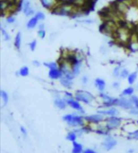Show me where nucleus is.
Here are the masks:
<instances>
[{
	"label": "nucleus",
	"mask_w": 138,
	"mask_h": 153,
	"mask_svg": "<svg viewBox=\"0 0 138 153\" xmlns=\"http://www.w3.org/2000/svg\"><path fill=\"white\" fill-rule=\"evenodd\" d=\"M35 17L38 19V20H44V15L43 13H37L35 15Z\"/></svg>",
	"instance_id": "nucleus-33"
},
{
	"label": "nucleus",
	"mask_w": 138,
	"mask_h": 153,
	"mask_svg": "<svg viewBox=\"0 0 138 153\" xmlns=\"http://www.w3.org/2000/svg\"><path fill=\"white\" fill-rule=\"evenodd\" d=\"M77 137H78V135L76 134V132H75V131H71V132H69L68 134H67L66 139H67L68 141L75 142L76 139H77Z\"/></svg>",
	"instance_id": "nucleus-25"
},
{
	"label": "nucleus",
	"mask_w": 138,
	"mask_h": 153,
	"mask_svg": "<svg viewBox=\"0 0 138 153\" xmlns=\"http://www.w3.org/2000/svg\"><path fill=\"white\" fill-rule=\"evenodd\" d=\"M116 106L122 107V109H131L134 107L133 103L131 102V99H126L124 97H121L119 99H117Z\"/></svg>",
	"instance_id": "nucleus-6"
},
{
	"label": "nucleus",
	"mask_w": 138,
	"mask_h": 153,
	"mask_svg": "<svg viewBox=\"0 0 138 153\" xmlns=\"http://www.w3.org/2000/svg\"><path fill=\"white\" fill-rule=\"evenodd\" d=\"M131 35V33L129 32V28H127L126 26H120L118 28L117 32H115L114 37L120 44H129Z\"/></svg>",
	"instance_id": "nucleus-1"
},
{
	"label": "nucleus",
	"mask_w": 138,
	"mask_h": 153,
	"mask_svg": "<svg viewBox=\"0 0 138 153\" xmlns=\"http://www.w3.org/2000/svg\"><path fill=\"white\" fill-rule=\"evenodd\" d=\"M36 44H37V42H36L35 40H34V41H32L31 43L29 44L30 50H35V48H36Z\"/></svg>",
	"instance_id": "nucleus-35"
},
{
	"label": "nucleus",
	"mask_w": 138,
	"mask_h": 153,
	"mask_svg": "<svg viewBox=\"0 0 138 153\" xmlns=\"http://www.w3.org/2000/svg\"><path fill=\"white\" fill-rule=\"evenodd\" d=\"M23 12L25 13V15H26L27 16L32 15L33 13H34V11L30 8V3L29 1L23 2Z\"/></svg>",
	"instance_id": "nucleus-16"
},
{
	"label": "nucleus",
	"mask_w": 138,
	"mask_h": 153,
	"mask_svg": "<svg viewBox=\"0 0 138 153\" xmlns=\"http://www.w3.org/2000/svg\"><path fill=\"white\" fill-rule=\"evenodd\" d=\"M72 153H82V146L77 142H73V150Z\"/></svg>",
	"instance_id": "nucleus-20"
},
{
	"label": "nucleus",
	"mask_w": 138,
	"mask_h": 153,
	"mask_svg": "<svg viewBox=\"0 0 138 153\" xmlns=\"http://www.w3.org/2000/svg\"><path fill=\"white\" fill-rule=\"evenodd\" d=\"M42 5L47 10L53 11L61 4L60 0H41Z\"/></svg>",
	"instance_id": "nucleus-7"
},
{
	"label": "nucleus",
	"mask_w": 138,
	"mask_h": 153,
	"mask_svg": "<svg viewBox=\"0 0 138 153\" xmlns=\"http://www.w3.org/2000/svg\"><path fill=\"white\" fill-rule=\"evenodd\" d=\"M128 46L132 52H137L138 50V33H135V32L131 33Z\"/></svg>",
	"instance_id": "nucleus-9"
},
{
	"label": "nucleus",
	"mask_w": 138,
	"mask_h": 153,
	"mask_svg": "<svg viewBox=\"0 0 138 153\" xmlns=\"http://www.w3.org/2000/svg\"><path fill=\"white\" fill-rule=\"evenodd\" d=\"M85 121H87L88 123H91V124H99L101 122L103 121V115L102 114H94V115H90V116H86L85 118Z\"/></svg>",
	"instance_id": "nucleus-11"
},
{
	"label": "nucleus",
	"mask_w": 138,
	"mask_h": 153,
	"mask_svg": "<svg viewBox=\"0 0 138 153\" xmlns=\"http://www.w3.org/2000/svg\"><path fill=\"white\" fill-rule=\"evenodd\" d=\"M95 87L99 90V91L102 92L104 89H105V87H106V84H105V81L101 78H97L95 80Z\"/></svg>",
	"instance_id": "nucleus-17"
},
{
	"label": "nucleus",
	"mask_w": 138,
	"mask_h": 153,
	"mask_svg": "<svg viewBox=\"0 0 138 153\" xmlns=\"http://www.w3.org/2000/svg\"><path fill=\"white\" fill-rule=\"evenodd\" d=\"M76 100L78 102H83L85 104H90L91 102L95 100V97L91 93L86 91V90H78L75 93Z\"/></svg>",
	"instance_id": "nucleus-3"
},
{
	"label": "nucleus",
	"mask_w": 138,
	"mask_h": 153,
	"mask_svg": "<svg viewBox=\"0 0 138 153\" xmlns=\"http://www.w3.org/2000/svg\"><path fill=\"white\" fill-rule=\"evenodd\" d=\"M84 121H85V119H84L83 117L78 116V115H76V114H73L72 120L67 124L71 127H80V126H84Z\"/></svg>",
	"instance_id": "nucleus-10"
},
{
	"label": "nucleus",
	"mask_w": 138,
	"mask_h": 153,
	"mask_svg": "<svg viewBox=\"0 0 138 153\" xmlns=\"http://www.w3.org/2000/svg\"><path fill=\"white\" fill-rule=\"evenodd\" d=\"M133 92H134V89H133V87H127V89H125L122 91V95L123 96H131L132 94H133Z\"/></svg>",
	"instance_id": "nucleus-24"
},
{
	"label": "nucleus",
	"mask_w": 138,
	"mask_h": 153,
	"mask_svg": "<svg viewBox=\"0 0 138 153\" xmlns=\"http://www.w3.org/2000/svg\"><path fill=\"white\" fill-rule=\"evenodd\" d=\"M13 22H15V18L12 17V16H10V17H7V23L12 24Z\"/></svg>",
	"instance_id": "nucleus-37"
},
{
	"label": "nucleus",
	"mask_w": 138,
	"mask_h": 153,
	"mask_svg": "<svg viewBox=\"0 0 138 153\" xmlns=\"http://www.w3.org/2000/svg\"><path fill=\"white\" fill-rule=\"evenodd\" d=\"M37 22H38V19L36 17L30 18V20H29V22H27V29H33V28H35V26L37 25Z\"/></svg>",
	"instance_id": "nucleus-21"
},
{
	"label": "nucleus",
	"mask_w": 138,
	"mask_h": 153,
	"mask_svg": "<svg viewBox=\"0 0 138 153\" xmlns=\"http://www.w3.org/2000/svg\"><path fill=\"white\" fill-rule=\"evenodd\" d=\"M38 35L40 36L41 38H44V36H46V32H44V30H40L38 32Z\"/></svg>",
	"instance_id": "nucleus-36"
},
{
	"label": "nucleus",
	"mask_w": 138,
	"mask_h": 153,
	"mask_svg": "<svg viewBox=\"0 0 138 153\" xmlns=\"http://www.w3.org/2000/svg\"><path fill=\"white\" fill-rule=\"evenodd\" d=\"M48 76L50 79L55 80V79H60L63 75H61V72L60 69H53V70H49Z\"/></svg>",
	"instance_id": "nucleus-14"
},
{
	"label": "nucleus",
	"mask_w": 138,
	"mask_h": 153,
	"mask_svg": "<svg viewBox=\"0 0 138 153\" xmlns=\"http://www.w3.org/2000/svg\"><path fill=\"white\" fill-rule=\"evenodd\" d=\"M118 28H119V26L117 25V22L112 21V20H106L104 22V24L101 26L100 30L104 33V34L112 36L117 32Z\"/></svg>",
	"instance_id": "nucleus-2"
},
{
	"label": "nucleus",
	"mask_w": 138,
	"mask_h": 153,
	"mask_svg": "<svg viewBox=\"0 0 138 153\" xmlns=\"http://www.w3.org/2000/svg\"><path fill=\"white\" fill-rule=\"evenodd\" d=\"M107 127L111 130V129H115L117 127H120L121 125V119L116 117V116H111L110 118L107 119L106 121Z\"/></svg>",
	"instance_id": "nucleus-4"
},
{
	"label": "nucleus",
	"mask_w": 138,
	"mask_h": 153,
	"mask_svg": "<svg viewBox=\"0 0 138 153\" xmlns=\"http://www.w3.org/2000/svg\"><path fill=\"white\" fill-rule=\"evenodd\" d=\"M29 73V68L27 67H23L21 68L20 70H19V74L21 76H27Z\"/></svg>",
	"instance_id": "nucleus-28"
},
{
	"label": "nucleus",
	"mask_w": 138,
	"mask_h": 153,
	"mask_svg": "<svg viewBox=\"0 0 138 153\" xmlns=\"http://www.w3.org/2000/svg\"><path fill=\"white\" fill-rule=\"evenodd\" d=\"M97 113L102 115H109V116H116L118 114V110L115 107H111L109 109H104V110H98Z\"/></svg>",
	"instance_id": "nucleus-15"
},
{
	"label": "nucleus",
	"mask_w": 138,
	"mask_h": 153,
	"mask_svg": "<svg viewBox=\"0 0 138 153\" xmlns=\"http://www.w3.org/2000/svg\"><path fill=\"white\" fill-rule=\"evenodd\" d=\"M82 153H97V152H95V150H93V149H85Z\"/></svg>",
	"instance_id": "nucleus-41"
},
{
	"label": "nucleus",
	"mask_w": 138,
	"mask_h": 153,
	"mask_svg": "<svg viewBox=\"0 0 138 153\" xmlns=\"http://www.w3.org/2000/svg\"><path fill=\"white\" fill-rule=\"evenodd\" d=\"M33 64H34V65H36V66H40V63H39V62H37V61H34V62H33Z\"/></svg>",
	"instance_id": "nucleus-42"
},
{
	"label": "nucleus",
	"mask_w": 138,
	"mask_h": 153,
	"mask_svg": "<svg viewBox=\"0 0 138 153\" xmlns=\"http://www.w3.org/2000/svg\"><path fill=\"white\" fill-rule=\"evenodd\" d=\"M129 139H137V140H138V131L133 133V134H131L129 136Z\"/></svg>",
	"instance_id": "nucleus-38"
},
{
	"label": "nucleus",
	"mask_w": 138,
	"mask_h": 153,
	"mask_svg": "<svg viewBox=\"0 0 138 153\" xmlns=\"http://www.w3.org/2000/svg\"><path fill=\"white\" fill-rule=\"evenodd\" d=\"M114 9L122 15H126V13H128V11H129V5L127 4V2L124 1V0H119V1H116L114 3Z\"/></svg>",
	"instance_id": "nucleus-5"
},
{
	"label": "nucleus",
	"mask_w": 138,
	"mask_h": 153,
	"mask_svg": "<svg viewBox=\"0 0 138 153\" xmlns=\"http://www.w3.org/2000/svg\"><path fill=\"white\" fill-rule=\"evenodd\" d=\"M129 113L131 115H135V116H138V107H133L132 109H129Z\"/></svg>",
	"instance_id": "nucleus-31"
},
{
	"label": "nucleus",
	"mask_w": 138,
	"mask_h": 153,
	"mask_svg": "<svg viewBox=\"0 0 138 153\" xmlns=\"http://www.w3.org/2000/svg\"><path fill=\"white\" fill-rule=\"evenodd\" d=\"M131 100L132 103H133V106L135 107H138V98L136 97V96H131Z\"/></svg>",
	"instance_id": "nucleus-32"
},
{
	"label": "nucleus",
	"mask_w": 138,
	"mask_h": 153,
	"mask_svg": "<svg viewBox=\"0 0 138 153\" xmlns=\"http://www.w3.org/2000/svg\"><path fill=\"white\" fill-rule=\"evenodd\" d=\"M136 78H137V72H134L131 73V74L129 75V77L127 78V79H128L129 84V85H132L135 81H136Z\"/></svg>",
	"instance_id": "nucleus-23"
},
{
	"label": "nucleus",
	"mask_w": 138,
	"mask_h": 153,
	"mask_svg": "<svg viewBox=\"0 0 138 153\" xmlns=\"http://www.w3.org/2000/svg\"><path fill=\"white\" fill-rule=\"evenodd\" d=\"M54 104H55V106L57 107L58 109H64L66 107V105H67L66 101L63 100V99H61V98L55 99Z\"/></svg>",
	"instance_id": "nucleus-18"
},
{
	"label": "nucleus",
	"mask_w": 138,
	"mask_h": 153,
	"mask_svg": "<svg viewBox=\"0 0 138 153\" xmlns=\"http://www.w3.org/2000/svg\"><path fill=\"white\" fill-rule=\"evenodd\" d=\"M20 129H21V132L23 133V135H24V136H27V130H26V128H25L24 127H20Z\"/></svg>",
	"instance_id": "nucleus-40"
},
{
	"label": "nucleus",
	"mask_w": 138,
	"mask_h": 153,
	"mask_svg": "<svg viewBox=\"0 0 138 153\" xmlns=\"http://www.w3.org/2000/svg\"><path fill=\"white\" fill-rule=\"evenodd\" d=\"M21 40H22V37H21V32H18L17 34L15 36V40H14V46L16 49H20L21 47Z\"/></svg>",
	"instance_id": "nucleus-22"
},
{
	"label": "nucleus",
	"mask_w": 138,
	"mask_h": 153,
	"mask_svg": "<svg viewBox=\"0 0 138 153\" xmlns=\"http://www.w3.org/2000/svg\"><path fill=\"white\" fill-rule=\"evenodd\" d=\"M44 65L46 68H48L49 70H53V69H58V65L55 63V62H44Z\"/></svg>",
	"instance_id": "nucleus-26"
},
{
	"label": "nucleus",
	"mask_w": 138,
	"mask_h": 153,
	"mask_svg": "<svg viewBox=\"0 0 138 153\" xmlns=\"http://www.w3.org/2000/svg\"><path fill=\"white\" fill-rule=\"evenodd\" d=\"M1 30H2V34H3V36H4V39L6 41H8V40H10V35L8 34V33L6 32V30H3V29H1Z\"/></svg>",
	"instance_id": "nucleus-34"
},
{
	"label": "nucleus",
	"mask_w": 138,
	"mask_h": 153,
	"mask_svg": "<svg viewBox=\"0 0 138 153\" xmlns=\"http://www.w3.org/2000/svg\"><path fill=\"white\" fill-rule=\"evenodd\" d=\"M114 87H118V84L117 83H114V85H112Z\"/></svg>",
	"instance_id": "nucleus-43"
},
{
	"label": "nucleus",
	"mask_w": 138,
	"mask_h": 153,
	"mask_svg": "<svg viewBox=\"0 0 138 153\" xmlns=\"http://www.w3.org/2000/svg\"><path fill=\"white\" fill-rule=\"evenodd\" d=\"M123 130L129 133V135L133 134V133L138 131V123L137 122H129L123 127Z\"/></svg>",
	"instance_id": "nucleus-8"
},
{
	"label": "nucleus",
	"mask_w": 138,
	"mask_h": 153,
	"mask_svg": "<svg viewBox=\"0 0 138 153\" xmlns=\"http://www.w3.org/2000/svg\"><path fill=\"white\" fill-rule=\"evenodd\" d=\"M121 67L120 66H118V67H116L115 69L114 70V77H119L120 76V72H121Z\"/></svg>",
	"instance_id": "nucleus-30"
},
{
	"label": "nucleus",
	"mask_w": 138,
	"mask_h": 153,
	"mask_svg": "<svg viewBox=\"0 0 138 153\" xmlns=\"http://www.w3.org/2000/svg\"><path fill=\"white\" fill-rule=\"evenodd\" d=\"M40 30H44V25L43 24L40 25Z\"/></svg>",
	"instance_id": "nucleus-44"
},
{
	"label": "nucleus",
	"mask_w": 138,
	"mask_h": 153,
	"mask_svg": "<svg viewBox=\"0 0 138 153\" xmlns=\"http://www.w3.org/2000/svg\"><path fill=\"white\" fill-rule=\"evenodd\" d=\"M117 142L115 139H114L112 137H107L105 140H104L102 146L106 150H111L112 147H114L116 146Z\"/></svg>",
	"instance_id": "nucleus-13"
},
{
	"label": "nucleus",
	"mask_w": 138,
	"mask_h": 153,
	"mask_svg": "<svg viewBox=\"0 0 138 153\" xmlns=\"http://www.w3.org/2000/svg\"><path fill=\"white\" fill-rule=\"evenodd\" d=\"M81 83L83 85H86L88 83V77H87V76H83V77L81 78Z\"/></svg>",
	"instance_id": "nucleus-39"
},
{
	"label": "nucleus",
	"mask_w": 138,
	"mask_h": 153,
	"mask_svg": "<svg viewBox=\"0 0 138 153\" xmlns=\"http://www.w3.org/2000/svg\"><path fill=\"white\" fill-rule=\"evenodd\" d=\"M60 83L63 85V87H67V89H71L72 85H73V82L71 79H68V78H65V77H61L60 78Z\"/></svg>",
	"instance_id": "nucleus-19"
},
{
	"label": "nucleus",
	"mask_w": 138,
	"mask_h": 153,
	"mask_svg": "<svg viewBox=\"0 0 138 153\" xmlns=\"http://www.w3.org/2000/svg\"><path fill=\"white\" fill-rule=\"evenodd\" d=\"M66 103L68 106H70L72 107V109H74L76 110H78L80 113H84V110L81 107V106L80 105V103H78V101L75 100L74 98H69V99H65Z\"/></svg>",
	"instance_id": "nucleus-12"
},
{
	"label": "nucleus",
	"mask_w": 138,
	"mask_h": 153,
	"mask_svg": "<svg viewBox=\"0 0 138 153\" xmlns=\"http://www.w3.org/2000/svg\"><path fill=\"white\" fill-rule=\"evenodd\" d=\"M129 75V70H126V69H122V70H121V72H120V76H119V77L122 78V79H125V78H128Z\"/></svg>",
	"instance_id": "nucleus-29"
},
{
	"label": "nucleus",
	"mask_w": 138,
	"mask_h": 153,
	"mask_svg": "<svg viewBox=\"0 0 138 153\" xmlns=\"http://www.w3.org/2000/svg\"><path fill=\"white\" fill-rule=\"evenodd\" d=\"M0 94H1V97H2V100H3L4 105H7L8 101H9V96H8V93L5 91V90H1Z\"/></svg>",
	"instance_id": "nucleus-27"
}]
</instances>
